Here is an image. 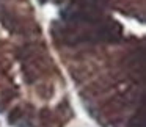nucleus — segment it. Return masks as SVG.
Returning a JSON list of instances; mask_svg holds the SVG:
<instances>
[]
</instances>
